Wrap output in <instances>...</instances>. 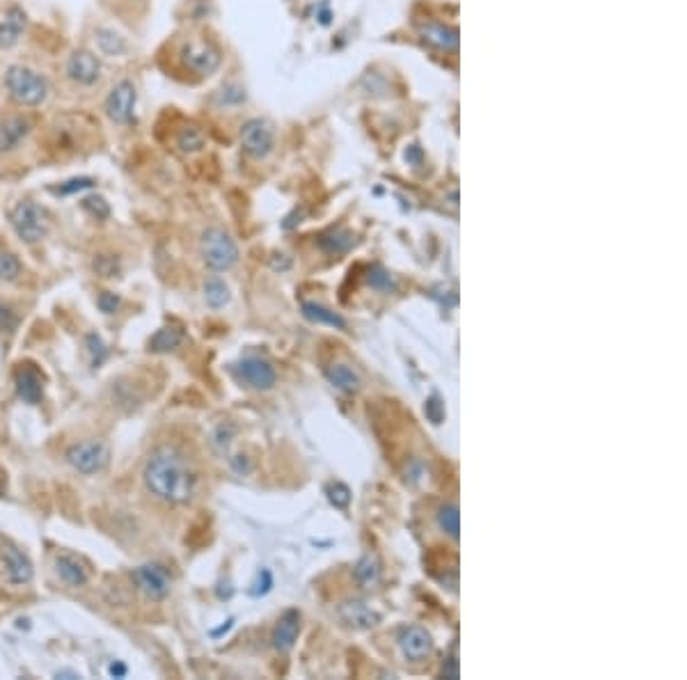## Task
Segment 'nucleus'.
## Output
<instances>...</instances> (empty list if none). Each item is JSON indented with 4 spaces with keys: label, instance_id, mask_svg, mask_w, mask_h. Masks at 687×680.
<instances>
[{
    "label": "nucleus",
    "instance_id": "22",
    "mask_svg": "<svg viewBox=\"0 0 687 680\" xmlns=\"http://www.w3.org/2000/svg\"><path fill=\"white\" fill-rule=\"evenodd\" d=\"M355 243V236L346 230H330L319 239V246L330 255H342V252L351 250Z\"/></svg>",
    "mask_w": 687,
    "mask_h": 680
},
{
    "label": "nucleus",
    "instance_id": "38",
    "mask_svg": "<svg viewBox=\"0 0 687 680\" xmlns=\"http://www.w3.org/2000/svg\"><path fill=\"white\" fill-rule=\"evenodd\" d=\"M426 415H429V419L433 424H440L442 419H445V406L440 403V399H429V403H426Z\"/></svg>",
    "mask_w": 687,
    "mask_h": 680
},
{
    "label": "nucleus",
    "instance_id": "17",
    "mask_svg": "<svg viewBox=\"0 0 687 680\" xmlns=\"http://www.w3.org/2000/svg\"><path fill=\"white\" fill-rule=\"evenodd\" d=\"M30 119L23 115H10L0 122V151H10L21 145V140L30 134Z\"/></svg>",
    "mask_w": 687,
    "mask_h": 680
},
{
    "label": "nucleus",
    "instance_id": "25",
    "mask_svg": "<svg viewBox=\"0 0 687 680\" xmlns=\"http://www.w3.org/2000/svg\"><path fill=\"white\" fill-rule=\"evenodd\" d=\"M438 525L442 531L451 536V538H458V531H461V514H458L457 504H442L440 511H438Z\"/></svg>",
    "mask_w": 687,
    "mask_h": 680
},
{
    "label": "nucleus",
    "instance_id": "5",
    "mask_svg": "<svg viewBox=\"0 0 687 680\" xmlns=\"http://www.w3.org/2000/svg\"><path fill=\"white\" fill-rule=\"evenodd\" d=\"M67 461L83 474H97L110 461V449H108L106 442L87 440V442H78L67 451Z\"/></svg>",
    "mask_w": 687,
    "mask_h": 680
},
{
    "label": "nucleus",
    "instance_id": "36",
    "mask_svg": "<svg viewBox=\"0 0 687 680\" xmlns=\"http://www.w3.org/2000/svg\"><path fill=\"white\" fill-rule=\"evenodd\" d=\"M97 305L103 314H115L119 307V298L115 294H110V291H103V294H99Z\"/></svg>",
    "mask_w": 687,
    "mask_h": 680
},
{
    "label": "nucleus",
    "instance_id": "19",
    "mask_svg": "<svg viewBox=\"0 0 687 680\" xmlns=\"http://www.w3.org/2000/svg\"><path fill=\"white\" fill-rule=\"evenodd\" d=\"M23 30H26V14L19 7H10L3 21H0V49L17 46Z\"/></svg>",
    "mask_w": 687,
    "mask_h": 680
},
{
    "label": "nucleus",
    "instance_id": "24",
    "mask_svg": "<svg viewBox=\"0 0 687 680\" xmlns=\"http://www.w3.org/2000/svg\"><path fill=\"white\" fill-rule=\"evenodd\" d=\"M183 335L182 330H177V328H163V330H158L151 337L150 346L151 351H156V353H166V351H172V349H177L179 344H182Z\"/></svg>",
    "mask_w": 687,
    "mask_h": 680
},
{
    "label": "nucleus",
    "instance_id": "32",
    "mask_svg": "<svg viewBox=\"0 0 687 680\" xmlns=\"http://www.w3.org/2000/svg\"><path fill=\"white\" fill-rule=\"evenodd\" d=\"M87 351H90V355H92V367L101 365L108 355L106 344L101 342V337H99V335H87Z\"/></svg>",
    "mask_w": 687,
    "mask_h": 680
},
{
    "label": "nucleus",
    "instance_id": "41",
    "mask_svg": "<svg viewBox=\"0 0 687 680\" xmlns=\"http://www.w3.org/2000/svg\"><path fill=\"white\" fill-rule=\"evenodd\" d=\"M110 674H113V676H126V667H124V664H110Z\"/></svg>",
    "mask_w": 687,
    "mask_h": 680
},
{
    "label": "nucleus",
    "instance_id": "4",
    "mask_svg": "<svg viewBox=\"0 0 687 680\" xmlns=\"http://www.w3.org/2000/svg\"><path fill=\"white\" fill-rule=\"evenodd\" d=\"M12 230L17 231V236L28 246H35L46 236L49 230V220L39 204H35L33 199H23L19 202L10 214Z\"/></svg>",
    "mask_w": 687,
    "mask_h": 680
},
{
    "label": "nucleus",
    "instance_id": "26",
    "mask_svg": "<svg viewBox=\"0 0 687 680\" xmlns=\"http://www.w3.org/2000/svg\"><path fill=\"white\" fill-rule=\"evenodd\" d=\"M381 578V566L371 555L362 557L360 562L355 563V579L362 584V587H374Z\"/></svg>",
    "mask_w": 687,
    "mask_h": 680
},
{
    "label": "nucleus",
    "instance_id": "9",
    "mask_svg": "<svg viewBox=\"0 0 687 680\" xmlns=\"http://www.w3.org/2000/svg\"><path fill=\"white\" fill-rule=\"evenodd\" d=\"M133 582L147 598L163 600L170 594V575L158 563H145L133 571Z\"/></svg>",
    "mask_w": 687,
    "mask_h": 680
},
{
    "label": "nucleus",
    "instance_id": "23",
    "mask_svg": "<svg viewBox=\"0 0 687 680\" xmlns=\"http://www.w3.org/2000/svg\"><path fill=\"white\" fill-rule=\"evenodd\" d=\"M303 314L314 323H326V326H333V328H346V321H344L337 312L327 310V307L319 305V303H303Z\"/></svg>",
    "mask_w": 687,
    "mask_h": 680
},
{
    "label": "nucleus",
    "instance_id": "21",
    "mask_svg": "<svg viewBox=\"0 0 687 680\" xmlns=\"http://www.w3.org/2000/svg\"><path fill=\"white\" fill-rule=\"evenodd\" d=\"M327 381L333 383L342 392H358L360 390V376L355 374L349 365H330L326 369Z\"/></svg>",
    "mask_w": 687,
    "mask_h": 680
},
{
    "label": "nucleus",
    "instance_id": "16",
    "mask_svg": "<svg viewBox=\"0 0 687 680\" xmlns=\"http://www.w3.org/2000/svg\"><path fill=\"white\" fill-rule=\"evenodd\" d=\"M3 562H5V573L12 584L23 587V584L33 579V563H30V559H28L19 547L7 546L5 550H3Z\"/></svg>",
    "mask_w": 687,
    "mask_h": 680
},
{
    "label": "nucleus",
    "instance_id": "27",
    "mask_svg": "<svg viewBox=\"0 0 687 680\" xmlns=\"http://www.w3.org/2000/svg\"><path fill=\"white\" fill-rule=\"evenodd\" d=\"M205 300L209 303L211 307H222L227 305V300H230V289H227V284L222 279H209L205 284Z\"/></svg>",
    "mask_w": 687,
    "mask_h": 680
},
{
    "label": "nucleus",
    "instance_id": "33",
    "mask_svg": "<svg viewBox=\"0 0 687 680\" xmlns=\"http://www.w3.org/2000/svg\"><path fill=\"white\" fill-rule=\"evenodd\" d=\"M327 498H330V502H333L335 506L344 509V506H349L351 502V490L344 486V483H330V486H327Z\"/></svg>",
    "mask_w": 687,
    "mask_h": 680
},
{
    "label": "nucleus",
    "instance_id": "31",
    "mask_svg": "<svg viewBox=\"0 0 687 680\" xmlns=\"http://www.w3.org/2000/svg\"><path fill=\"white\" fill-rule=\"evenodd\" d=\"M369 284L378 291H390L394 289V278L392 273H387L383 266H374L369 271Z\"/></svg>",
    "mask_w": 687,
    "mask_h": 680
},
{
    "label": "nucleus",
    "instance_id": "8",
    "mask_svg": "<svg viewBox=\"0 0 687 680\" xmlns=\"http://www.w3.org/2000/svg\"><path fill=\"white\" fill-rule=\"evenodd\" d=\"M183 65L189 67L193 74L209 76L221 67V51L215 49L211 42H189L182 51Z\"/></svg>",
    "mask_w": 687,
    "mask_h": 680
},
{
    "label": "nucleus",
    "instance_id": "30",
    "mask_svg": "<svg viewBox=\"0 0 687 680\" xmlns=\"http://www.w3.org/2000/svg\"><path fill=\"white\" fill-rule=\"evenodd\" d=\"M19 275H21V262H19L17 255H12L7 250L0 252V279L14 282Z\"/></svg>",
    "mask_w": 687,
    "mask_h": 680
},
{
    "label": "nucleus",
    "instance_id": "18",
    "mask_svg": "<svg viewBox=\"0 0 687 680\" xmlns=\"http://www.w3.org/2000/svg\"><path fill=\"white\" fill-rule=\"evenodd\" d=\"M14 383H17V392L23 401L33 403V406L42 401V392H44L42 376H39V371L35 369V367L30 365L19 367L17 374H14Z\"/></svg>",
    "mask_w": 687,
    "mask_h": 680
},
{
    "label": "nucleus",
    "instance_id": "15",
    "mask_svg": "<svg viewBox=\"0 0 687 680\" xmlns=\"http://www.w3.org/2000/svg\"><path fill=\"white\" fill-rule=\"evenodd\" d=\"M298 632H301V614L295 610H287L279 616L278 626L273 630V646L279 653H289L295 639H298Z\"/></svg>",
    "mask_w": 687,
    "mask_h": 680
},
{
    "label": "nucleus",
    "instance_id": "7",
    "mask_svg": "<svg viewBox=\"0 0 687 680\" xmlns=\"http://www.w3.org/2000/svg\"><path fill=\"white\" fill-rule=\"evenodd\" d=\"M135 101H138V92H135L133 83L119 81L106 99V113L110 122L119 124V126L133 122Z\"/></svg>",
    "mask_w": 687,
    "mask_h": 680
},
{
    "label": "nucleus",
    "instance_id": "20",
    "mask_svg": "<svg viewBox=\"0 0 687 680\" xmlns=\"http://www.w3.org/2000/svg\"><path fill=\"white\" fill-rule=\"evenodd\" d=\"M55 566H58V575L62 579H65L69 587H83V584L87 582V568L83 566L78 559L69 557V555H62V557H58V562H55Z\"/></svg>",
    "mask_w": 687,
    "mask_h": 680
},
{
    "label": "nucleus",
    "instance_id": "6",
    "mask_svg": "<svg viewBox=\"0 0 687 680\" xmlns=\"http://www.w3.org/2000/svg\"><path fill=\"white\" fill-rule=\"evenodd\" d=\"M241 147L247 156H253L257 161L266 158L275 147V131L273 124L266 119H250L241 126Z\"/></svg>",
    "mask_w": 687,
    "mask_h": 680
},
{
    "label": "nucleus",
    "instance_id": "40",
    "mask_svg": "<svg viewBox=\"0 0 687 680\" xmlns=\"http://www.w3.org/2000/svg\"><path fill=\"white\" fill-rule=\"evenodd\" d=\"M231 433H234V429H231V426H221V429H218V433H215V442H218V445H225V449H227V447H230Z\"/></svg>",
    "mask_w": 687,
    "mask_h": 680
},
{
    "label": "nucleus",
    "instance_id": "37",
    "mask_svg": "<svg viewBox=\"0 0 687 680\" xmlns=\"http://www.w3.org/2000/svg\"><path fill=\"white\" fill-rule=\"evenodd\" d=\"M92 186H94V182H92V179H71V182H67L65 186L58 188V193H62V195L81 193V190H85V188H92Z\"/></svg>",
    "mask_w": 687,
    "mask_h": 680
},
{
    "label": "nucleus",
    "instance_id": "12",
    "mask_svg": "<svg viewBox=\"0 0 687 680\" xmlns=\"http://www.w3.org/2000/svg\"><path fill=\"white\" fill-rule=\"evenodd\" d=\"M399 648H401L403 658L410 662H419V660L429 658L433 651V639L422 626H408L399 632Z\"/></svg>",
    "mask_w": 687,
    "mask_h": 680
},
{
    "label": "nucleus",
    "instance_id": "34",
    "mask_svg": "<svg viewBox=\"0 0 687 680\" xmlns=\"http://www.w3.org/2000/svg\"><path fill=\"white\" fill-rule=\"evenodd\" d=\"M83 209L87 214L97 215V218H108V214H110V206H108L103 198H85L83 199Z\"/></svg>",
    "mask_w": 687,
    "mask_h": 680
},
{
    "label": "nucleus",
    "instance_id": "2",
    "mask_svg": "<svg viewBox=\"0 0 687 680\" xmlns=\"http://www.w3.org/2000/svg\"><path fill=\"white\" fill-rule=\"evenodd\" d=\"M5 87L10 97L26 108H37L49 97V78L23 65H12L5 71Z\"/></svg>",
    "mask_w": 687,
    "mask_h": 680
},
{
    "label": "nucleus",
    "instance_id": "13",
    "mask_svg": "<svg viewBox=\"0 0 687 680\" xmlns=\"http://www.w3.org/2000/svg\"><path fill=\"white\" fill-rule=\"evenodd\" d=\"M419 37L426 46L431 49L440 51V53H457L458 51V30L451 26H445V23H424V26L419 28Z\"/></svg>",
    "mask_w": 687,
    "mask_h": 680
},
{
    "label": "nucleus",
    "instance_id": "1",
    "mask_svg": "<svg viewBox=\"0 0 687 680\" xmlns=\"http://www.w3.org/2000/svg\"><path fill=\"white\" fill-rule=\"evenodd\" d=\"M151 495L167 504H186L195 495V472L186 456L172 447L154 451L142 472Z\"/></svg>",
    "mask_w": 687,
    "mask_h": 680
},
{
    "label": "nucleus",
    "instance_id": "39",
    "mask_svg": "<svg viewBox=\"0 0 687 680\" xmlns=\"http://www.w3.org/2000/svg\"><path fill=\"white\" fill-rule=\"evenodd\" d=\"M14 326H17V316H14V312L0 303V330H12Z\"/></svg>",
    "mask_w": 687,
    "mask_h": 680
},
{
    "label": "nucleus",
    "instance_id": "29",
    "mask_svg": "<svg viewBox=\"0 0 687 680\" xmlns=\"http://www.w3.org/2000/svg\"><path fill=\"white\" fill-rule=\"evenodd\" d=\"M97 44H99V49L108 55H119L124 49H126L124 39L119 37L117 33H113V30H106V28L97 30Z\"/></svg>",
    "mask_w": 687,
    "mask_h": 680
},
{
    "label": "nucleus",
    "instance_id": "42",
    "mask_svg": "<svg viewBox=\"0 0 687 680\" xmlns=\"http://www.w3.org/2000/svg\"><path fill=\"white\" fill-rule=\"evenodd\" d=\"M55 676H71V678H81V676L76 674V671H58Z\"/></svg>",
    "mask_w": 687,
    "mask_h": 680
},
{
    "label": "nucleus",
    "instance_id": "11",
    "mask_svg": "<svg viewBox=\"0 0 687 680\" xmlns=\"http://www.w3.org/2000/svg\"><path fill=\"white\" fill-rule=\"evenodd\" d=\"M237 376L241 378L246 385L255 387V390H271L278 381V374H275V367L271 365L269 360L262 358H246L241 360L237 367H234Z\"/></svg>",
    "mask_w": 687,
    "mask_h": 680
},
{
    "label": "nucleus",
    "instance_id": "28",
    "mask_svg": "<svg viewBox=\"0 0 687 680\" xmlns=\"http://www.w3.org/2000/svg\"><path fill=\"white\" fill-rule=\"evenodd\" d=\"M177 147L186 154H193V151H199L205 147V135L202 131L195 129V126H186L182 134L177 135Z\"/></svg>",
    "mask_w": 687,
    "mask_h": 680
},
{
    "label": "nucleus",
    "instance_id": "35",
    "mask_svg": "<svg viewBox=\"0 0 687 680\" xmlns=\"http://www.w3.org/2000/svg\"><path fill=\"white\" fill-rule=\"evenodd\" d=\"M271 587H273V575H271V571H266V568H263V571H259L257 582L253 584V589H250V594H253L255 598H259V595L269 594Z\"/></svg>",
    "mask_w": 687,
    "mask_h": 680
},
{
    "label": "nucleus",
    "instance_id": "3",
    "mask_svg": "<svg viewBox=\"0 0 687 680\" xmlns=\"http://www.w3.org/2000/svg\"><path fill=\"white\" fill-rule=\"evenodd\" d=\"M202 259L211 271H230L238 262V247L230 234L221 227H209L202 234Z\"/></svg>",
    "mask_w": 687,
    "mask_h": 680
},
{
    "label": "nucleus",
    "instance_id": "10",
    "mask_svg": "<svg viewBox=\"0 0 687 680\" xmlns=\"http://www.w3.org/2000/svg\"><path fill=\"white\" fill-rule=\"evenodd\" d=\"M65 71L67 78L74 81L76 85L90 87L101 78V62H99L97 55L90 53V51H74V53L69 55V60H67Z\"/></svg>",
    "mask_w": 687,
    "mask_h": 680
},
{
    "label": "nucleus",
    "instance_id": "14",
    "mask_svg": "<svg viewBox=\"0 0 687 680\" xmlns=\"http://www.w3.org/2000/svg\"><path fill=\"white\" fill-rule=\"evenodd\" d=\"M339 619L349 627H355V630H369V627L378 626L381 621V616L376 611L367 607L365 603L360 600H349V603H342L337 610Z\"/></svg>",
    "mask_w": 687,
    "mask_h": 680
}]
</instances>
